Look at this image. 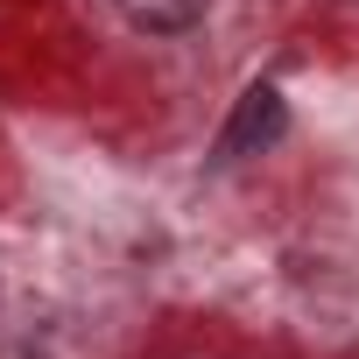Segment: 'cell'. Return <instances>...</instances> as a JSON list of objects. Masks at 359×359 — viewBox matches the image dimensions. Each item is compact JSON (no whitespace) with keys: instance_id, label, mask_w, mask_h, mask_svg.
Masks as SVG:
<instances>
[{"instance_id":"obj_1","label":"cell","mask_w":359,"mask_h":359,"mask_svg":"<svg viewBox=\"0 0 359 359\" xmlns=\"http://www.w3.org/2000/svg\"><path fill=\"white\" fill-rule=\"evenodd\" d=\"M282 127H289L282 92H275V85H247V92H240V106H233V120H226V134H219V162H240V155L275 148V141H282Z\"/></svg>"},{"instance_id":"obj_2","label":"cell","mask_w":359,"mask_h":359,"mask_svg":"<svg viewBox=\"0 0 359 359\" xmlns=\"http://www.w3.org/2000/svg\"><path fill=\"white\" fill-rule=\"evenodd\" d=\"M120 15L141 36H184L205 22V0H120Z\"/></svg>"}]
</instances>
